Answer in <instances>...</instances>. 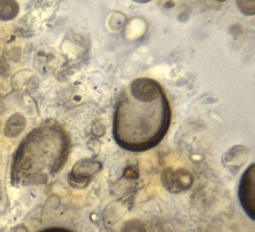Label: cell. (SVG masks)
<instances>
[{
  "label": "cell",
  "mask_w": 255,
  "mask_h": 232,
  "mask_svg": "<svg viewBox=\"0 0 255 232\" xmlns=\"http://www.w3.org/2000/svg\"><path fill=\"white\" fill-rule=\"evenodd\" d=\"M171 121V106L162 85L150 78H138L118 99L113 136L124 149L147 151L164 139Z\"/></svg>",
  "instance_id": "6da1fadb"
},
{
  "label": "cell",
  "mask_w": 255,
  "mask_h": 232,
  "mask_svg": "<svg viewBox=\"0 0 255 232\" xmlns=\"http://www.w3.org/2000/svg\"><path fill=\"white\" fill-rule=\"evenodd\" d=\"M39 232H73L68 229H63V228H50V229H44Z\"/></svg>",
  "instance_id": "3957f363"
},
{
  "label": "cell",
  "mask_w": 255,
  "mask_h": 232,
  "mask_svg": "<svg viewBox=\"0 0 255 232\" xmlns=\"http://www.w3.org/2000/svg\"><path fill=\"white\" fill-rule=\"evenodd\" d=\"M240 198L243 208L254 220L255 217V165L245 172L240 187Z\"/></svg>",
  "instance_id": "7a4b0ae2"
}]
</instances>
